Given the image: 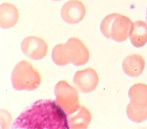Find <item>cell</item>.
<instances>
[{"mask_svg": "<svg viewBox=\"0 0 147 129\" xmlns=\"http://www.w3.org/2000/svg\"><path fill=\"white\" fill-rule=\"evenodd\" d=\"M12 128L28 129H62L69 128L67 115L52 100L34 103L16 118Z\"/></svg>", "mask_w": 147, "mask_h": 129, "instance_id": "1", "label": "cell"}, {"mask_svg": "<svg viewBox=\"0 0 147 129\" xmlns=\"http://www.w3.org/2000/svg\"><path fill=\"white\" fill-rule=\"evenodd\" d=\"M90 57L87 48L78 38L72 37L65 44L56 45L52 52L53 61L57 65L63 66L72 63L76 66L84 65Z\"/></svg>", "mask_w": 147, "mask_h": 129, "instance_id": "2", "label": "cell"}, {"mask_svg": "<svg viewBox=\"0 0 147 129\" xmlns=\"http://www.w3.org/2000/svg\"><path fill=\"white\" fill-rule=\"evenodd\" d=\"M11 80L13 88L17 91H32L39 87L41 78L38 71L32 64L22 60L13 68Z\"/></svg>", "mask_w": 147, "mask_h": 129, "instance_id": "3", "label": "cell"}, {"mask_svg": "<svg viewBox=\"0 0 147 129\" xmlns=\"http://www.w3.org/2000/svg\"><path fill=\"white\" fill-rule=\"evenodd\" d=\"M129 22V19L126 17L115 13L111 14L106 16L102 21L100 31L106 38L122 42L127 38Z\"/></svg>", "mask_w": 147, "mask_h": 129, "instance_id": "4", "label": "cell"}, {"mask_svg": "<svg viewBox=\"0 0 147 129\" xmlns=\"http://www.w3.org/2000/svg\"><path fill=\"white\" fill-rule=\"evenodd\" d=\"M56 103L67 115L75 112L80 107L77 90L66 81H59L55 87Z\"/></svg>", "mask_w": 147, "mask_h": 129, "instance_id": "5", "label": "cell"}, {"mask_svg": "<svg viewBox=\"0 0 147 129\" xmlns=\"http://www.w3.org/2000/svg\"><path fill=\"white\" fill-rule=\"evenodd\" d=\"M21 48L27 57L34 60L43 58L48 52L47 42L37 36L25 37L21 43Z\"/></svg>", "mask_w": 147, "mask_h": 129, "instance_id": "6", "label": "cell"}, {"mask_svg": "<svg viewBox=\"0 0 147 129\" xmlns=\"http://www.w3.org/2000/svg\"><path fill=\"white\" fill-rule=\"evenodd\" d=\"M74 84L84 93H89L97 87L99 78L97 72L92 68H88L77 71L73 79Z\"/></svg>", "mask_w": 147, "mask_h": 129, "instance_id": "7", "label": "cell"}, {"mask_svg": "<svg viewBox=\"0 0 147 129\" xmlns=\"http://www.w3.org/2000/svg\"><path fill=\"white\" fill-rule=\"evenodd\" d=\"M86 14L84 4L78 0H70L63 6L61 16L63 19L69 24H77L81 21Z\"/></svg>", "mask_w": 147, "mask_h": 129, "instance_id": "8", "label": "cell"}, {"mask_svg": "<svg viewBox=\"0 0 147 129\" xmlns=\"http://www.w3.org/2000/svg\"><path fill=\"white\" fill-rule=\"evenodd\" d=\"M19 18L16 7L10 3H3L0 6V26L8 29L14 26Z\"/></svg>", "mask_w": 147, "mask_h": 129, "instance_id": "9", "label": "cell"}, {"mask_svg": "<svg viewBox=\"0 0 147 129\" xmlns=\"http://www.w3.org/2000/svg\"><path fill=\"white\" fill-rule=\"evenodd\" d=\"M144 60L138 54L127 56L122 63L123 71L126 75L131 77H136L141 75L144 70Z\"/></svg>", "mask_w": 147, "mask_h": 129, "instance_id": "10", "label": "cell"}, {"mask_svg": "<svg viewBox=\"0 0 147 129\" xmlns=\"http://www.w3.org/2000/svg\"><path fill=\"white\" fill-rule=\"evenodd\" d=\"M91 119L90 111L84 107H81L77 110L76 114L67 115V120L70 128H86Z\"/></svg>", "mask_w": 147, "mask_h": 129, "instance_id": "11", "label": "cell"}, {"mask_svg": "<svg viewBox=\"0 0 147 129\" xmlns=\"http://www.w3.org/2000/svg\"><path fill=\"white\" fill-rule=\"evenodd\" d=\"M146 21H147V7H146Z\"/></svg>", "mask_w": 147, "mask_h": 129, "instance_id": "12", "label": "cell"}, {"mask_svg": "<svg viewBox=\"0 0 147 129\" xmlns=\"http://www.w3.org/2000/svg\"><path fill=\"white\" fill-rule=\"evenodd\" d=\"M52 1H60V0H52Z\"/></svg>", "mask_w": 147, "mask_h": 129, "instance_id": "13", "label": "cell"}]
</instances>
